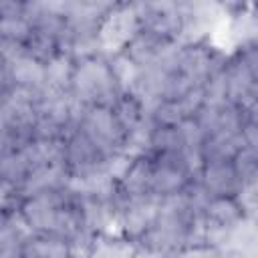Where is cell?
<instances>
[{
    "mask_svg": "<svg viewBox=\"0 0 258 258\" xmlns=\"http://www.w3.org/2000/svg\"><path fill=\"white\" fill-rule=\"evenodd\" d=\"M16 210L28 232L38 234H58L64 236L77 256H85L91 236L83 230L77 198L64 187L30 196L16 202Z\"/></svg>",
    "mask_w": 258,
    "mask_h": 258,
    "instance_id": "cell-1",
    "label": "cell"
},
{
    "mask_svg": "<svg viewBox=\"0 0 258 258\" xmlns=\"http://www.w3.org/2000/svg\"><path fill=\"white\" fill-rule=\"evenodd\" d=\"M113 2L103 0H60V12L64 20L60 52L71 54L75 60L97 54L99 50V26Z\"/></svg>",
    "mask_w": 258,
    "mask_h": 258,
    "instance_id": "cell-2",
    "label": "cell"
},
{
    "mask_svg": "<svg viewBox=\"0 0 258 258\" xmlns=\"http://www.w3.org/2000/svg\"><path fill=\"white\" fill-rule=\"evenodd\" d=\"M121 93L123 89L111 69L107 54L97 52L75 60L71 97L81 107H111Z\"/></svg>",
    "mask_w": 258,
    "mask_h": 258,
    "instance_id": "cell-3",
    "label": "cell"
},
{
    "mask_svg": "<svg viewBox=\"0 0 258 258\" xmlns=\"http://www.w3.org/2000/svg\"><path fill=\"white\" fill-rule=\"evenodd\" d=\"M228 101L242 109L258 107V44L248 42L228 52L224 64Z\"/></svg>",
    "mask_w": 258,
    "mask_h": 258,
    "instance_id": "cell-4",
    "label": "cell"
},
{
    "mask_svg": "<svg viewBox=\"0 0 258 258\" xmlns=\"http://www.w3.org/2000/svg\"><path fill=\"white\" fill-rule=\"evenodd\" d=\"M226 58H228V52L222 50L218 44H214L212 38L198 40V42H185L181 44L175 73L187 85L204 87L226 64Z\"/></svg>",
    "mask_w": 258,
    "mask_h": 258,
    "instance_id": "cell-5",
    "label": "cell"
},
{
    "mask_svg": "<svg viewBox=\"0 0 258 258\" xmlns=\"http://www.w3.org/2000/svg\"><path fill=\"white\" fill-rule=\"evenodd\" d=\"M141 30L137 2H113L99 26V50L103 54L121 52Z\"/></svg>",
    "mask_w": 258,
    "mask_h": 258,
    "instance_id": "cell-6",
    "label": "cell"
},
{
    "mask_svg": "<svg viewBox=\"0 0 258 258\" xmlns=\"http://www.w3.org/2000/svg\"><path fill=\"white\" fill-rule=\"evenodd\" d=\"M181 50L179 40L159 36L149 30H139L135 38L121 50L137 69H177V56Z\"/></svg>",
    "mask_w": 258,
    "mask_h": 258,
    "instance_id": "cell-7",
    "label": "cell"
},
{
    "mask_svg": "<svg viewBox=\"0 0 258 258\" xmlns=\"http://www.w3.org/2000/svg\"><path fill=\"white\" fill-rule=\"evenodd\" d=\"M77 129L87 135L105 155H115L123 151L125 131L117 123L111 107H81Z\"/></svg>",
    "mask_w": 258,
    "mask_h": 258,
    "instance_id": "cell-8",
    "label": "cell"
},
{
    "mask_svg": "<svg viewBox=\"0 0 258 258\" xmlns=\"http://www.w3.org/2000/svg\"><path fill=\"white\" fill-rule=\"evenodd\" d=\"M196 175L181 151L165 153V155H151V181H149L151 196L159 200L175 196Z\"/></svg>",
    "mask_w": 258,
    "mask_h": 258,
    "instance_id": "cell-9",
    "label": "cell"
},
{
    "mask_svg": "<svg viewBox=\"0 0 258 258\" xmlns=\"http://www.w3.org/2000/svg\"><path fill=\"white\" fill-rule=\"evenodd\" d=\"M159 212V198L139 196V198H121L117 194V222L115 232L121 236L139 242L143 234L151 228Z\"/></svg>",
    "mask_w": 258,
    "mask_h": 258,
    "instance_id": "cell-10",
    "label": "cell"
},
{
    "mask_svg": "<svg viewBox=\"0 0 258 258\" xmlns=\"http://www.w3.org/2000/svg\"><path fill=\"white\" fill-rule=\"evenodd\" d=\"M244 218L234 196H212L202 210V240L220 246L224 236Z\"/></svg>",
    "mask_w": 258,
    "mask_h": 258,
    "instance_id": "cell-11",
    "label": "cell"
},
{
    "mask_svg": "<svg viewBox=\"0 0 258 258\" xmlns=\"http://www.w3.org/2000/svg\"><path fill=\"white\" fill-rule=\"evenodd\" d=\"M179 14H181V44L185 42H198L208 40L214 26L224 16L220 2H179Z\"/></svg>",
    "mask_w": 258,
    "mask_h": 258,
    "instance_id": "cell-12",
    "label": "cell"
},
{
    "mask_svg": "<svg viewBox=\"0 0 258 258\" xmlns=\"http://www.w3.org/2000/svg\"><path fill=\"white\" fill-rule=\"evenodd\" d=\"M141 28L155 32L159 36L179 40L181 36V14L177 0H161V2H137ZM181 42V40H179Z\"/></svg>",
    "mask_w": 258,
    "mask_h": 258,
    "instance_id": "cell-13",
    "label": "cell"
},
{
    "mask_svg": "<svg viewBox=\"0 0 258 258\" xmlns=\"http://www.w3.org/2000/svg\"><path fill=\"white\" fill-rule=\"evenodd\" d=\"M109 155H105L87 135H83L79 129L71 131L64 139V165L69 175L87 173L93 169H99L105 165Z\"/></svg>",
    "mask_w": 258,
    "mask_h": 258,
    "instance_id": "cell-14",
    "label": "cell"
},
{
    "mask_svg": "<svg viewBox=\"0 0 258 258\" xmlns=\"http://www.w3.org/2000/svg\"><path fill=\"white\" fill-rule=\"evenodd\" d=\"M79 216L83 230L95 238L99 234L115 232V222H117V198L111 200H101V198H83L79 200Z\"/></svg>",
    "mask_w": 258,
    "mask_h": 258,
    "instance_id": "cell-15",
    "label": "cell"
},
{
    "mask_svg": "<svg viewBox=\"0 0 258 258\" xmlns=\"http://www.w3.org/2000/svg\"><path fill=\"white\" fill-rule=\"evenodd\" d=\"M67 189L75 198H79V200H83V198L111 200V198H117V179L107 169V165H103V167L93 169V171H87V173L69 175Z\"/></svg>",
    "mask_w": 258,
    "mask_h": 258,
    "instance_id": "cell-16",
    "label": "cell"
},
{
    "mask_svg": "<svg viewBox=\"0 0 258 258\" xmlns=\"http://www.w3.org/2000/svg\"><path fill=\"white\" fill-rule=\"evenodd\" d=\"M6 77L14 89H22L34 95L44 91V64L28 56L24 50H18L6 62Z\"/></svg>",
    "mask_w": 258,
    "mask_h": 258,
    "instance_id": "cell-17",
    "label": "cell"
},
{
    "mask_svg": "<svg viewBox=\"0 0 258 258\" xmlns=\"http://www.w3.org/2000/svg\"><path fill=\"white\" fill-rule=\"evenodd\" d=\"M28 145H4L0 151V181L14 194L34 169Z\"/></svg>",
    "mask_w": 258,
    "mask_h": 258,
    "instance_id": "cell-18",
    "label": "cell"
},
{
    "mask_svg": "<svg viewBox=\"0 0 258 258\" xmlns=\"http://www.w3.org/2000/svg\"><path fill=\"white\" fill-rule=\"evenodd\" d=\"M30 30L28 2L0 0V38L22 48L30 36Z\"/></svg>",
    "mask_w": 258,
    "mask_h": 258,
    "instance_id": "cell-19",
    "label": "cell"
},
{
    "mask_svg": "<svg viewBox=\"0 0 258 258\" xmlns=\"http://www.w3.org/2000/svg\"><path fill=\"white\" fill-rule=\"evenodd\" d=\"M22 258H75L73 244L58 234L28 232L18 246Z\"/></svg>",
    "mask_w": 258,
    "mask_h": 258,
    "instance_id": "cell-20",
    "label": "cell"
},
{
    "mask_svg": "<svg viewBox=\"0 0 258 258\" xmlns=\"http://www.w3.org/2000/svg\"><path fill=\"white\" fill-rule=\"evenodd\" d=\"M198 181L210 196H236L240 177L232 161H204Z\"/></svg>",
    "mask_w": 258,
    "mask_h": 258,
    "instance_id": "cell-21",
    "label": "cell"
},
{
    "mask_svg": "<svg viewBox=\"0 0 258 258\" xmlns=\"http://www.w3.org/2000/svg\"><path fill=\"white\" fill-rule=\"evenodd\" d=\"M69 181V171L64 165H36L28 177L24 179V183L16 189V202L30 198V196H38V194H46V191H54L64 187Z\"/></svg>",
    "mask_w": 258,
    "mask_h": 258,
    "instance_id": "cell-22",
    "label": "cell"
},
{
    "mask_svg": "<svg viewBox=\"0 0 258 258\" xmlns=\"http://www.w3.org/2000/svg\"><path fill=\"white\" fill-rule=\"evenodd\" d=\"M256 218H244L224 236L218 248L228 258H256Z\"/></svg>",
    "mask_w": 258,
    "mask_h": 258,
    "instance_id": "cell-23",
    "label": "cell"
},
{
    "mask_svg": "<svg viewBox=\"0 0 258 258\" xmlns=\"http://www.w3.org/2000/svg\"><path fill=\"white\" fill-rule=\"evenodd\" d=\"M149 181H151V155L133 157L117 181V194L121 198L151 196Z\"/></svg>",
    "mask_w": 258,
    "mask_h": 258,
    "instance_id": "cell-24",
    "label": "cell"
},
{
    "mask_svg": "<svg viewBox=\"0 0 258 258\" xmlns=\"http://www.w3.org/2000/svg\"><path fill=\"white\" fill-rule=\"evenodd\" d=\"M83 258H141V250L137 242L121 236L119 232H107L91 240Z\"/></svg>",
    "mask_w": 258,
    "mask_h": 258,
    "instance_id": "cell-25",
    "label": "cell"
},
{
    "mask_svg": "<svg viewBox=\"0 0 258 258\" xmlns=\"http://www.w3.org/2000/svg\"><path fill=\"white\" fill-rule=\"evenodd\" d=\"M242 147H246L242 133H212L204 139L202 157L204 161H232Z\"/></svg>",
    "mask_w": 258,
    "mask_h": 258,
    "instance_id": "cell-26",
    "label": "cell"
},
{
    "mask_svg": "<svg viewBox=\"0 0 258 258\" xmlns=\"http://www.w3.org/2000/svg\"><path fill=\"white\" fill-rule=\"evenodd\" d=\"M75 71V58L67 52H58L44 64V91L46 93H71V81Z\"/></svg>",
    "mask_w": 258,
    "mask_h": 258,
    "instance_id": "cell-27",
    "label": "cell"
},
{
    "mask_svg": "<svg viewBox=\"0 0 258 258\" xmlns=\"http://www.w3.org/2000/svg\"><path fill=\"white\" fill-rule=\"evenodd\" d=\"M111 111L117 119V123L121 125V129L127 133H131L135 127H139L145 119H147V113L143 109V105L137 101V97H133L129 91H123L115 103L111 105Z\"/></svg>",
    "mask_w": 258,
    "mask_h": 258,
    "instance_id": "cell-28",
    "label": "cell"
},
{
    "mask_svg": "<svg viewBox=\"0 0 258 258\" xmlns=\"http://www.w3.org/2000/svg\"><path fill=\"white\" fill-rule=\"evenodd\" d=\"M22 50L36 58L38 62L46 64L52 56H56L60 52V36L50 34V32H42V30H30L28 40L24 42Z\"/></svg>",
    "mask_w": 258,
    "mask_h": 258,
    "instance_id": "cell-29",
    "label": "cell"
},
{
    "mask_svg": "<svg viewBox=\"0 0 258 258\" xmlns=\"http://www.w3.org/2000/svg\"><path fill=\"white\" fill-rule=\"evenodd\" d=\"M26 234L28 230L16 208L0 214V252L18 248Z\"/></svg>",
    "mask_w": 258,
    "mask_h": 258,
    "instance_id": "cell-30",
    "label": "cell"
},
{
    "mask_svg": "<svg viewBox=\"0 0 258 258\" xmlns=\"http://www.w3.org/2000/svg\"><path fill=\"white\" fill-rule=\"evenodd\" d=\"M232 163L240 177V183L258 181V149L256 147H242L232 159Z\"/></svg>",
    "mask_w": 258,
    "mask_h": 258,
    "instance_id": "cell-31",
    "label": "cell"
},
{
    "mask_svg": "<svg viewBox=\"0 0 258 258\" xmlns=\"http://www.w3.org/2000/svg\"><path fill=\"white\" fill-rule=\"evenodd\" d=\"M169 258H228V256L218 246L204 242V240H198V242H191V244L179 248Z\"/></svg>",
    "mask_w": 258,
    "mask_h": 258,
    "instance_id": "cell-32",
    "label": "cell"
},
{
    "mask_svg": "<svg viewBox=\"0 0 258 258\" xmlns=\"http://www.w3.org/2000/svg\"><path fill=\"white\" fill-rule=\"evenodd\" d=\"M12 208H16V196H14V191L10 187H6L0 181V214L2 212H8Z\"/></svg>",
    "mask_w": 258,
    "mask_h": 258,
    "instance_id": "cell-33",
    "label": "cell"
},
{
    "mask_svg": "<svg viewBox=\"0 0 258 258\" xmlns=\"http://www.w3.org/2000/svg\"><path fill=\"white\" fill-rule=\"evenodd\" d=\"M0 258H22V256H20V250L14 248V250H4V252H0Z\"/></svg>",
    "mask_w": 258,
    "mask_h": 258,
    "instance_id": "cell-34",
    "label": "cell"
},
{
    "mask_svg": "<svg viewBox=\"0 0 258 258\" xmlns=\"http://www.w3.org/2000/svg\"><path fill=\"white\" fill-rule=\"evenodd\" d=\"M75 258H83V256H75Z\"/></svg>",
    "mask_w": 258,
    "mask_h": 258,
    "instance_id": "cell-35",
    "label": "cell"
},
{
    "mask_svg": "<svg viewBox=\"0 0 258 258\" xmlns=\"http://www.w3.org/2000/svg\"><path fill=\"white\" fill-rule=\"evenodd\" d=\"M141 258H143V256H141Z\"/></svg>",
    "mask_w": 258,
    "mask_h": 258,
    "instance_id": "cell-36",
    "label": "cell"
}]
</instances>
